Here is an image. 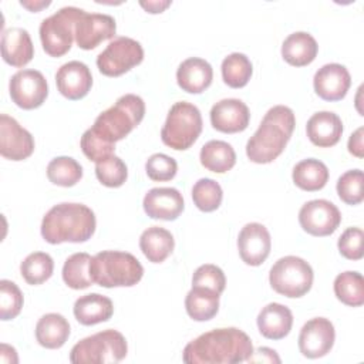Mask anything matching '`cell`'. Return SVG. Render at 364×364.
Wrapping results in <instances>:
<instances>
[{
	"label": "cell",
	"instance_id": "1",
	"mask_svg": "<svg viewBox=\"0 0 364 364\" xmlns=\"http://www.w3.org/2000/svg\"><path fill=\"white\" fill-rule=\"evenodd\" d=\"M253 353L250 337L236 327L215 328L189 341L182 354L186 364H236Z\"/></svg>",
	"mask_w": 364,
	"mask_h": 364
},
{
	"label": "cell",
	"instance_id": "2",
	"mask_svg": "<svg viewBox=\"0 0 364 364\" xmlns=\"http://www.w3.org/2000/svg\"><path fill=\"white\" fill-rule=\"evenodd\" d=\"M294 127L296 118L291 108L286 105L272 107L246 144L247 158L255 164L273 162L284 151Z\"/></svg>",
	"mask_w": 364,
	"mask_h": 364
},
{
	"label": "cell",
	"instance_id": "3",
	"mask_svg": "<svg viewBox=\"0 0 364 364\" xmlns=\"http://www.w3.org/2000/svg\"><path fill=\"white\" fill-rule=\"evenodd\" d=\"M95 226V215L87 205L63 202L54 205L44 215L41 236L50 245L82 243L91 239Z\"/></svg>",
	"mask_w": 364,
	"mask_h": 364
},
{
	"label": "cell",
	"instance_id": "4",
	"mask_svg": "<svg viewBox=\"0 0 364 364\" xmlns=\"http://www.w3.org/2000/svg\"><path fill=\"white\" fill-rule=\"evenodd\" d=\"M144 115V100L135 94H125L119 97L112 107L102 111L88 129L105 145L115 146V142L124 139L141 124Z\"/></svg>",
	"mask_w": 364,
	"mask_h": 364
},
{
	"label": "cell",
	"instance_id": "5",
	"mask_svg": "<svg viewBox=\"0 0 364 364\" xmlns=\"http://www.w3.org/2000/svg\"><path fill=\"white\" fill-rule=\"evenodd\" d=\"M90 274L92 282L101 287H131L142 279L144 267L128 252L102 250L92 256Z\"/></svg>",
	"mask_w": 364,
	"mask_h": 364
},
{
	"label": "cell",
	"instance_id": "6",
	"mask_svg": "<svg viewBox=\"0 0 364 364\" xmlns=\"http://www.w3.org/2000/svg\"><path fill=\"white\" fill-rule=\"evenodd\" d=\"M202 115L196 105L186 101L175 102L168 111L161 129V139L175 151H185L196 142L202 132Z\"/></svg>",
	"mask_w": 364,
	"mask_h": 364
},
{
	"label": "cell",
	"instance_id": "7",
	"mask_svg": "<svg viewBox=\"0 0 364 364\" xmlns=\"http://www.w3.org/2000/svg\"><path fill=\"white\" fill-rule=\"evenodd\" d=\"M127 353L125 337L117 330L107 328L80 340L70 351V361L74 364L118 363Z\"/></svg>",
	"mask_w": 364,
	"mask_h": 364
},
{
	"label": "cell",
	"instance_id": "8",
	"mask_svg": "<svg viewBox=\"0 0 364 364\" xmlns=\"http://www.w3.org/2000/svg\"><path fill=\"white\" fill-rule=\"evenodd\" d=\"M82 13L84 10L68 6L41 21L40 40L50 57H61L70 51L75 40V24Z\"/></svg>",
	"mask_w": 364,
	"mask_h": 364
},
{
	"label": "cell",
	"instance_id": "9",
	"mask_svg": "<svg viewBox=\"0 0 364 364\" xmlns=\"http://www.w3.org/2000/svg\"><path fill=\"white\" fill-rule=\"evenodd\" d=\"M314 273L311 266L299 256L280 257L270 269L272 289L286 297L296 299L310 291Z\"/></svg>",
	"mask_w": 364,
	"mask_h": 364
},
{
	"label": "cell",
	"instance_id": "10",
	"mask_svg": "<svg viewBox=\"0 0 364 364\" xmlns=\"http://www.w3.org/2000/svg\"><path fill=\"white\" fill-rule=\"evenodd\" d=\"M144 48L139 41L129 37H115L97 57V67L107 77H119L141 64Z\"/></svg>",
	"mask_w": 364,
	"mask_h": 364
},
{
	"label": "cell",
	"instance_id": "11",
	"mask_svg": "<svg viewBox=\"0 0 364 364\" xmlns=\"http://www.w3.org/2000/svg\"><path fill=\"white\" fill-rule=\"evenodd\" d=\"M11 101L23 109H34L43 105L48 95V84L37 70H20L9 84Z\"/></svg>",
	"mask_w": 364,
	"mask_h": 364
},
{
	"label": "cell",
	"instance_id": "12",
	"mask_svg": "<svg viewBox=\"0 0 364 364\" xmlns=\"http://www.w3.org/2000/svg\"><path fill=\"white\" fill-rule=\"evenodd\" d=\"M341 222L338 208L326 199L306 202L299 210V223L304 232L313 236L333 235Z\"/></svg>",
	"mask_w": 364,
	"mask_h": 364
},
{
	"label": "cell",
	"instance_id": "13",
	"mask_svg": "<svg viewBox=\"0 0 364 364\" xmlns=\"http://www.w3.org/2000/svg\"><path fill=\"white\" fill-rule=\"evenodd\" d=\"M336 331L326 317H314L304 323L299 334V350L307 358H320L334 346Z\"/></svg>",
	"mask_w": 364,
	"mask_h": 364
},
{
	"label": "cell",
	"instance_id": "14",
	"mask_svg": "<svg viewBox=\"0 0 364 364\" xmlns=\"http://www.w3.org/2000/svg\"><path fill=\"white\" fill-rule=\"evenodd\" d=\"M34 151L33 135L13 117L0 115V155L10 161L27 159Z\"/></svg>",
	"mask_w": 364,
	"mask_h": 364
},
{
	"label": "cell",
	"instance_id": "15",
	"mask_svg": "<svg viewBox=\"0 0 364 364\" xmlns=\"http://www.w3.org/2000/svg\"><path fill=\"white\" fill-rule=\"evenodd\" d=\"M117 23L114 17L84 11L75 24V43L82 50H92L104 40L114 38Z\"/></svg>",
	"mask_w": 364,
	"mask_h": 364
},
{
	"label": "cell",
	"instance_id": "16",
	"mask_svg": "<svg viewBox=\"0 0 364 364\" xmlns=\"http://www.w3.org/2000/svg\"><path fill=\"white\" fill-rule=\"evenodd\" d=\"M272 249L270 233L264 225L246 223L237 236V250L240 259L249 266H260Z\"/></svg>",
	"mask_w": 364,
	"mask_h": 364
},
{
	"label": "cell",
	"instance_id": "17",
	"mask_svg": "<svg viewBox=\"0 0 364 364\" xmlns=\"http://www.w3.org/2000/svg\"><path fill=\"white\" fill-rule=\"evenodd\" d=\"M249 121V108L242 100L237 98L220 100L210 109V124L219 132H242L247 128Z\"/></svg>",
	"mask_w": 364,
	"mask_h": 364
},
{
	"label": "cell",
	"instance_id": "18",
	"mask_svg": "<svg viewBox=\"0 0 364 364\" xmlns=\"http://www.w3.org/2000/svg\"><path fill=\"white\" fill-rule=\"evenodd\" d=\"M55 84L60 94L71 101L84 98L92 87V75L87 64L68 61L55 73Z\"/></svg>",
	"mask_w": 364,
	"mask_h": 364
},
{
	"label": "cell",
	"instance_id": "19",
	"mask_svg": "<svg viewBox=\"0 0 364 364\" xmlns=\"http://www.w3.org/2000/svg\"><path fill=\"white\" fill-rule=\"evenodd\" d=\"M316 94L324 101H340L347 95L351 85L348 70L337 63H330L318 68L313 78Z\"/></svg>",
	"mask_w": 364,
	"mask_h": 364
},
{
	"label": "cell",
	"instance_id": "20",
	"mask_svg": "<svg viewBox=\"0 0 364 364\" xmlns=\"http://www.w3.org/2000/svg\"><path fill=\"white\" fill-rule=\"evenodd\" d=\"M144 210L152 219L175 220L185 208L182 193L175 188H152L144 196Z\"/></svg>",
	"mask_w": 364,
	"mask_h": 364
},
{
	"label": "cell",
	"instance_id": "21",
	"mask_svg": "<svg viewBox=\"0 0 364 364\" xmlns=\"http://www.w3.org/2000/svg\"><path fill=\"white\" fill-rule=\"evenodd\" d=\"M310 142L320 148L334 146L343 135L341 118L331 111H318L313 114L306 125Z\"/></svg>",
	"mask_w": 364,
	"mask_h": 364
},
{
	"label": "cell",
	"instance_id": "22",
	"mask_svg": "<svg viewBox=\"0 0 364 364\" xmlns=\"http://www.w3.org/2000/svg\"><path fill=\"white\" fill-rule=\"evenodd\" d=\"M1 57L11 67H24L34 57V46L27 30L11 27L1 34Z\"/></svg>",
	"mask_w": 364,
	"mask_h": 364
},
{
	"label": "cell",
	"instance_id": "23",
	"mask_svg": "<svg viewBox=\"0 0 364 364\" xmlns=\"http://www.w3.org/2000/svg\"><path fill=\"white\" fill-rule=\"evenodd\" d=\"M213 80L212 65L199 57L183 60L176 70V82L182 91L200 94L210 87Z\"/></svg>",
	"mask_w": 364,
	"mask_h": 364
},
{
	"label": "cell",
	"instance_id": "24",
	"mask_svg": "<svg viewBox=\"0 0 364 364\" xmlns=\"http://www.w3.org/2000/svg\"><path fill=\"white\" fill-rule=\"evenodd\" d=\"M257 328L269 340L284 338L293 326V314L289 307L280 303L266 304L257 314Z\"/></svg>",
	"mask_w": 364,
	"mask_h": 364
},
{
	"label": "cell",
	"instance_id": "25",
	"mask_svg": "<svg viewBox=\"0 0 364 364\" xmlns=\"http://www.w3.org/2000/svg\"><path fill=\"white\" fill-rule=\"evenodd\" d=\"M74 317L82 326H94L108 321L114 313L111 299L98 293H90L78 297L74 303Z\"/></svg>",
	"mask_w": 364,
	"mask_h": 364
},
{
	"label": "cell",
	"instance_id": "26",
	"mask_svg": "<svg viewBox=\"0 0 364 364\" xmlns=\"http://www.w3.org/2000/svg\"><path fill=\"white\" fill-rule=\"evenodd\" d=\"M318 51L316 38L306 31H296L287 36L282 44L283 60L294 67H304L314 61Z\"/></svg>",
	"mask_w": 364,
	"mask_h": 364
},
{
	"label": "cell",
	"instance_id": "27",
	"mask_svg": "<svg viewBox=\"0 0 364 364\" xmlns=\"http://www.w3.org/2000/svg\"><path fill=\"white\" fill-rule=\"evenodd\" d=\"M70 337V324L58 313H47L36 324V338L41 347L54 350L65 344Z\"/></svg>",
	"mask_w": 364,
	"mask_h": 364
},
{
	"label": "cell",
	"instance_id": "28",
	"mask_svg": "<svg viewBox=\"0 0 364 364\" xmlns=\"http://www.w3.org/2000/svg\"><path fill=\"white\" fill-rule=\"evenodd\" d=\"M139 247L144 256L152 263H162L175 247L172 233L161 226L145 229L139 237Z\"/></svg>",
	"mask_w": 364,
	"mask_h": 364
},
{
	"label": "cell",
	"instance_id": "29",
	"mask_svg": "<svg viewBox=\"0 0 364 364\" xmlns=\"http://www.w3.org/2000/svg\"><path fill=\"white\" fill-rule=\"evenodd\" d=\"M219 293L210 289L192 286L185 297L188 316L195 321H208L213 318L219 311Z\"/></svg>",
	"mask_w": 364,
	"mask_h": 364
},
{
	"label": "cell",
	"instance_id": "30",
	"mask_svg": "<svg viewBox=\"0 0 364 364\" xmlns=\"http://www.w3.org/2000/svg\"><path fill=\"white\" fill-rule=\"evenodd\" d=\"M199 159L202 166L208 171L215 173H225L235 166L236 152L230 144L212 139L202 146Z\"/></svg>",
	"mask_w": 364,
	"mask_h": 364
},
{
	"label": "cell",
	"instance_id": "31",
	"mask_svg": "<svg viewBox=\"0 0 364 364\" xmlns=\"http://www.w3.org/2000/svg\"><path fill=\"white\" fill-rule=\"evenodd\" d=\"M291 178L297 188L307 192H316L326 186L328 181V169L324 162L307 158L294 165Z\"/></svg>",
	"mask_w": 364,
	"mask_h": 364
},
{
	"label": "cell",
	"instance_id": "32",
	"mask_svg": "<svg viewBox=\"0 0 364 364\" xmlns=\"http://www.w3.org/2000/svg\"><path fill=\"white\" fill-rule=\"evenodd\" d=\"M334 294L346 306L360 307L364 304V279L358 272H343L334 279Z\"/></svg>",
	"mask_w": 364,
	"mask_h": 364
},
{
	"label": "cell",
	"instance_id": "33",
	"mask_svg": "<svg viewBox=\"0 0 364 364\" xmlns=\"http://www.w3.org/2000/svg\"><path fill=\"white\" fill-rule=\"evenodd\" d=\"M91 259L92 257L85 252H78L67 257L63 266V280L68 287L82 290L94 284L90 274Z\"/></svg>",
	"mask_w": 364,
	"mask_h": 364
},
{
	"label": "cell",
	"instance_id": "34",
	"mask_svg": "<svg viewBox=\"0 0 364 364\" xmlns=\"http://www.w3.org/2000/svg\"><path fill=\"white\" fill-rule=\"evenodd\" d=\"M220 68L222 78L230 88L245 87L253 74V65L250 60L242 53H232L225 57Z\"/></svg>",
	"mask_w": 364,
	"mask_h": 364
},
{
	"label": "cell",
	"instance_id": "35",
	"mask_svg": "<svg viewBox=\"0 0 364 364\" xmlns=\"http://www.w3.org/2000/svg\"><path fill=\"white\" fill-rule=\"evenodd\" d=\"M47 178L58 186H74L82 178V166L71 156H57L47 165Z\"/></svg>",
	"mask_w": 364,
	"mask_h": 364
},
{
	"label": "cell",
	"instance_id": "36",
	"mask_svg": "<svg viewBox=\"0 0 364 364\" xmlns=\"http://www.w3.org/2000/svg\"><path fill=\"white\" fill-rule=\"evenodd\" d=\"M53 272V257L46 252L30 253L20 264V273L23 279L31 286H37L47 282L51 277Z\"/></svg>",
	"mask_w": 364,
	"mask_h": 364
},
{
	"label": "cell",
	"instance_id": "37",
	"mask_svg": "<svg viewBox=\"0 0 364 364\" xmlns=\"http://www.w3.org/2000/svg\"><path fill=\"white\" fill-rule=\"evenodd\" d=\"M192 199L199 210L213 212L222 203L223 191L215 179L202 178L192 188Z\"/></svg>",
	"mask_w": 364,
	"mask_h": 364
},
{
	"label": "cell",
	"instance_id": "38",
	"mask_svg": "<svg viewBox=\"0 0 364 364\" xmlns=\"http://www.w3.org/2000/svg\"><path fill=\"white\" fill-rule=\"evenodd\" d=\"M95 175L104 186L119 188L128 178V168L119 156L111 155L95 164Z\"/></svg>",
	"mask_w": 364,
	"mask_h": 364
},
{
	"label": "cell",
	"instance_id": "39",
	"mask_svg": "<svg viewBox=\"0 0 364 364\" xmlns=\"http://www.w3.org/2000/svg\"><path fill=\"white\" fill-rule=\"evenodd\" d=\"M364 175L361 169H351L344 172L337 181L338 198L347 205H358L364 199L363 192Z\"/></svg>",
	"mask_w": 364,
	"mask_h": 364
},
{
	"label": "cell",
	"instance_id": "40",
	"mask_svg": "<svg viewBox=\"0 0 364 364\" xmlns=\"http://www.w3.org/2000/svg\"><path fill=\"white\" fill-rule=\"evenodd\" d=\"M23 293L18 286L10 280L0 282V318L3 321L16 318L23 309Z\"/></svg>",
	"mask_w": 364,
	"mask_h": 364
},
{
	"label": "cell",
	"instance_id": "41",
	"mask_svg": "<svg viewBox=\"0 0 364 364\" xmlns=\"http://www.w3.org/2000/svg\"><path fill=\"white\" fill-rule=\"evenodd\" d=\"M145 171L149 179L155 182H166L175 178L178 164L173 158L165 154H154L146 159Z\"/></svg>",
	"mask_w": 364,
	"mask_h": 364
},
{
	"label": "cell",
	"instance_id": "42",
	"mask_svg": "<svg viewBox=\"0 0 364 364\" xmlns=\"http://www.w3.org/2000/svg\"><path fill=\"white\" fill-rule=\"evenodd\" d=\"M192 286L206 287L220 294L226 287V277L220 267L206 263L195 270L192 276Z\"/></svg>",
	"mask_w": 364,
	"mask_h": 364
},
{
	"label": "cell",
	"instance_id": "43",
	"mask_svg": "<svg viewBox=\"0 0 364 364\" xmlns=\"http://www.w3.org/2000/svg\"><path fill=\"white\" fill-rule=\"evenodd\" d=\"M363 239L364 233L360 228H347L337 242L340 255L348 260L363 259Z\"/></svg>",
	"mask_w": 364,
	"mask_h": 364
},
{
	"label": "cell",
	"instance_id": "44",
	"mask_svg": "<svg viewBox=\"0 0 364 364\" xmlns=\"http://www.w3.org/2000/svg\"><path fill=\"white\" fill-rule=\"evenodd\" d=\"M80 145H81V149H82L84 155L95 164L108 158V156H111V155H114V151H115V146L105 145L97 136H94L90 129H87L82 134Z\"/></svg>",
	"mask_w": 364,
	"mask_h": 364
},
{
	"label": "cell",
	"instance_id": "45",
	"mask_svg": "<svg viewBox=\"0 0 364 364\" xmlns=\"http://www.w3.org/2000/svg\"><path fill=\"white\" fill-rule=\"evenodd\" d=\"M363 138H364V128L360 127L357 128L348 138V142H347V148H348V152L357 158H363L364 156V142H363Z\"/></svg>",
	"mask_w": 364,
	"mask_h": 364
},
{
	"label": "cell",
	"instance_id": "46",
	"mask_svg": "<svg viewBox=\"0 0 364 364\" xmlns=\"http://www.w3.org/2000/svg\"><path fill=\"white\" fill-rule=\"evenodd\" d=\"M249 363H280V357L273 348L269 347H259L257 350H253L252 355L247 358Z\"/></svg>",
	"mask_w": 364,
	"mask_h": 364
},
{
	"label": "cell",
	"instance_id": "47",
	"mask_svg": "<svg viewBox=\"0 0 364 364\" xmlns=\"http://www.w3.org/2000/svg\"><path fill=\"white\" fill-rule=\"evenodd\" d=\"M172 4V1L169 0H154V1H139V6L151 13V14H158V13H162L165 9H168L169 6Z\"/></svg>",
	"mask_w": 364,
	"mask_h": 364
},
{
	"label": "cell",
	"instance_id": "48",
	"mask_svg": "<svg viewBox=\"0 0 364 364\" xmlns=\"http://www.w3.org/2000/svg\"><path fill=\"white\" fill-rule=\"evenodd\" d=\"M20 4L26 9H28L30 11H40L41 9H46L51 4V1H20Z\"/></svg>",
	"mask_w": 364,
	"mask_h": 364
}]
</instances>
